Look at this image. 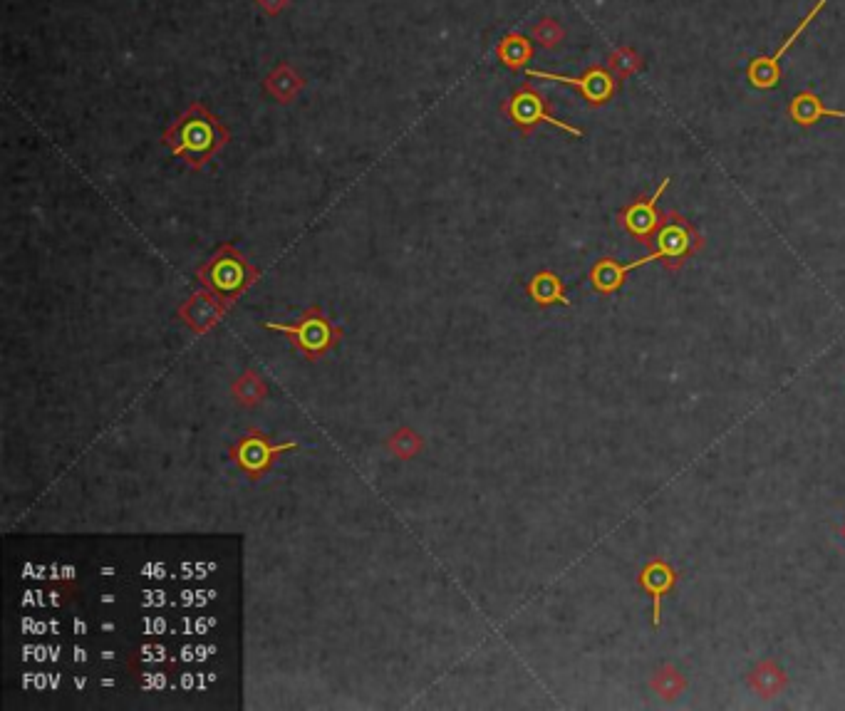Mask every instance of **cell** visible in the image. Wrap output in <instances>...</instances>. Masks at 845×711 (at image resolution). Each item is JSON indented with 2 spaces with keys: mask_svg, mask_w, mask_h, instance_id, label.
Listing matches in <instances>:
<instances>
[{
  "mask_svg": "<svg viewBox=\"0 0 845 711\" xmlns=\"http://www.w3.org/2000/svg\"><path fill=\"white\" fill-rule=\"evenodd\" d=\"M162 142L189 169L201 171L231 142V132L204 102L196 100L164 127Z\"/></svg>",
  "mask_w": 845,
  "mask_h": 711,
  "instance_id": "obj_1",
  "label": "cell"
},
{
  "mask_svg": "<svg viewBox=\"0 0 845 711\" xmlns=\"http://www.w3.org/2000/svg\"><path fill=\"white\" fill-rule=\"evenodd\" d=\"M258 278L261 268L253 266L231 241L219 243L214 256L196 268V280L226 305L236 303Z\"/></svg>",
  "mask_w": 845,
  "mask_h": 711,
  "instance_id": "obj_2",
  "label": "cell"
},
{
  "mask_svg": "<svg viewBox=\"0 0 845 711\" xmlns=\"http://www.w3.org/2000/svg\"><path fill=\"white\" fill-rule=\"evenodd\" d=\"M652 246H655L652 248V253H647L645 258H637V261L627 263L625 271L632 273L635 268L647 266V263L662 261V266H665L667 271L675 273L689 261V258L697 256V253L702 251L704 238H702V233L697 231V226H694L689 219H684L679 211H667V214L662 216V223H660V228H657V236H655V241H652Z\"/></svg>",
  "mask_w": 845,
  "mask_h": 711,
  "instance_id": "obj_3",
  "label": "cell"
},
{
  "mask_svg": "<svg viewBox=\"0 0 845 711\" xmlns=\"http://www.w3.org/2000/svg\"><path fill=\"white\" fill-rule=\"evenodd\" d=\"M266 330L281 332V335L288 337L290 347L308 362H318L328 357L342 342V335H345L320 305L305 308L293 323H266Z\"/></svg>",
  "mask_w": 845,
  "mask_h": 711,
  "instance_id": "obj_4",
  "label": "cell"
},
{
  "mask_svg": "<svg viewBox=\"0 0 845 711\" xmlns=\"http://www.w3.org/2000/svg\"><path fill=\"white\" fill-rule=\"evenodd\" d=\"M298 449V441H276L268 437L261 429L251 427L241 434L228 449V456H231L233 466L241 471L246 479L258 481L263 476H268L273 471V466L278 464L283 454Z\"/></svg>",
  "mask_w": 845,
  "mask_h": 711,
  "instance_id": "obj_5",
  "label": "cell"
},
{
  "mask_svg": "<svg viewBox=\"0 0 845 711\" xmlns=\"http://www.w3.org/2000/svg\"><path fill=\"white\" fill-rule=\"evenodd\" d=\"M501 112H504V117L523 134V137L536 132L541 124H553V127L563 129L565 134H570V137H583V129L563 122V119H558L556 114L551 112V107H548V100L543 97V92L536 90L531 82H523L518 90H513V95L508 97V100H504V105H501Z\"/></svg>",
  "mask_w": 845,
  "mask_h": 711,
  "instance_id": "obj_6",
  "label": "cell"
},
{
  "mask_svg": "<svg viewBox=\"0 0 845 711\" xmlns=\"http://www.w3.org/2000/svg\"><path fill=\"white\" fill-rule=\"evenodd\" d=\"M526 75L533 77V80H551V82H561V85L575 87L590 107L608 105V102L615 97V92H618V77L610 72V67H600V65L588 67V70H585L580 77L556 75V72H543V70H526Z\"/></svg>",
  "mask_w": 845,
  "mask_h": 711,
  "instance_id": "obj_7",
  "label": "cell"
},
{
  "mask_svg": "<svg viewBox=\"0 0 845 711\" xmlns=\"http://www.w3.org/2000/svg\"><path fill=\"white\" fill-rule=\"evenodd\" d=\"M670 176L657 186V191L652 196H637L632 204H627L625 209L620 211V226L635 238L642 246H652L657 236V228H660L662 216L657 214V199L667 191L670 186Z\"/></svg>",
  "mask_w": 845,
  "mask_h": 711,
  "instance_id": "obj_8",
  "label": "cell"
},
{
  "mask_svg": "<svg viewBox=\"0 0 845 711\" xmlns=\"http://www.w3.org/2000/svg\"><path fill=\"white\" fill-rule=\"evenodd\" d=\"M828 0H816V5H813L811 10L806 13V18L801 20V23L796 25V30L789 35V38L784 40V45H781L779 50H776L771 57H756V60H751L749 70H746V77H749L751 85L756 87V90H771V87L779 85L781 80V60H784V55L789 53L793 48V43H796L798 38H801L803 33H806L808 25L813 23V20L818 18V13H821L823 8H826Z\"/></svg>",
  "mask_w": 845,
  "mask_h": 711,
  "instance_id": "obj_9",
  "label": "cell"
},
{
  "mask_svg": "<svg viewBox=\"0 0 845 711\" xmlns=\"http://www.w3.org/2000/svg\"><path fill=\"white\" fill-rule=\"evenodd\" d=\"M228 305L221 303L214 293L209 290H196L191 293L184 303H179L176 308V318L186 325L194 335H209L221 320L226 318Z\"/></svg>",
  "mask_w": 845,
  "mask_h": 711,
  "instance_id": "obj_10",
  "label": "cell"
},
{
  "mask_svg": "<svg viewBox=\"0 0 845 711\" xmlns=\"http://www.w3.org/2000/svg\"><path fill=\"white\" fill-rule=\"evenodd\" d=\"M677 580V570L672 568L665 558H657V555L647 560L645 568L640 570L637 583H640V588L652 598V625L655 627H660L662 622V600L677 588Z\"/></svg>",
  "mask_w": 845,
  "mask_h": 711,
  "instance_id": "obj_11",
  "label": "cell"
},
{
  "mask_svg": "<svg viewBox=\"0 0 845 711\" xmlns=\"http://www.w3.org/2000/svg\"><path fill=\"white\" fill-rule=\"evenodd\" d=\"M746 687H749L756 697L769 699L771 702V699H776L779 694L786 692V687H789V674L784 672V667H781L774 657H766L746 674Z\"/></svg>",
  "mask_w": 845,
  "mask_h": 711,
  "instance_id": "obj_12",
  "label": "cell"
},
{
  "mask_svg": "<svg viewBox=\"0 0 845 711\" xmlns=\"http://www.w3.org/2000/svg\"><path fill=\"white\" fill-rule=\"evenodd\" d=\"M303 87V75L285 60L278 62V65L263 77V92H266L268 97H273L276 102H281V105H290V102L303 92Z\"/></svg>",
  "mask_w": 845,
  "mask_h": 711,
  "instance_id": "obj_13",
  "label": "cell"
},
{
  "mask_svg": "<svg viewBox=\"0 0 845 711\" xmlns=\"http://www.w3.org/2000/svg\"><path fill=\"white\" fill-rule=\"evenodd\" d=\"M526 295L538 305V308H553V305H565L568 308L570 298L565 293L561 275L553 271H538L531 275L526 283Z\"/></svg>",
  "mask_w": 845,
  "mask_h": 711,
  "instance_id": "obj_14",
  "label": "cell"
},
{
  "mask_svg": "<svg viewBox=\"0 0 845 711\" xmlns=\"http://www.w3.org/2000/svg\"><path fill=\"white\" fill-rule=\"evenodd\" d=\"M789 117L798 124V127H813V124L821 122L823 117L845 119V110H828V107L823 105V100L816 95V92L803 90V92H798V95L791 100Z\"/></svg>",
  "mask_w": 845,
  "mask_h": 711,
  "instance_id": "obj_15",
  "label": "cell"
},
{
  "mask_svg": "<svg viewBox=\"0 0 845 711\" xmlns=\"http://www.w3.org/2000/svg\"><path fill=\"white\" fill-rule=\"evenodd\" d=\"M231 397L241 409H256L268 399V382L253 367H246L231 382Z\"/></svg>",
  "mask_w": 845,
  "mask_h": 711,
  "instance_id": "obj_16",
  "label": "cell"
},
{
  "mask_svg": "<svg viewBox=\"0 0 845 711\" xmlns=\"http://www.w3.org/2000/svg\"><path fill=\"white\" fill-rule=\"evenodd\" d=\"M496 57L508 70H523L533 60V43L523 33H506L496 43Z\"/></svg>",
  "mask_w": 845,
  "mask_h": 711,
  "instance_id": "obj_17",
  "label": "cell"
},
{
  "mask_svg": "<svg viewBox=\"0 0 845 711\" xmlns=\"http://www.w3.org/2000/svg\"><path fill=\"white\" fill-rule=\"evenodd\" d=\"M625 266H620L615 258L605 256L600 258V261L593 263V268H590V285H593L595 293L600 295H615L618 290L622 288V283H625Z\"/></svg>",
  "mask_w": 845,
  "mask_h": 711,
  "instance_id": "obj_18",
  "label": "cell"
},
{
  "mask_svg": "<svg viewBox=\"0 0 845 711\" xmlns=\"http://www.w3.org/2000/svg\"><path fill=\"white\" fill-rule=\"evenodd\" d=\"M650 687L660 699L675 702V699L682 697L684 689H687V679H684V674L679 672L675 664H662L650 677Z\"/></svg>",
  "mask_w": 845,
  "mask_h": 711,
  "instance_id": "obj_19",
  "label": "cell"
},
{
  "mask_svg": "<svg viewBox=\"0 0 845 711\" xmlns=\"http://www.w3.org/2000/svg\"><path fill=\"white\" fill-rule=\"evenodd\" d=\"M385 446L392 456H397V459H402V461H409V459H417V456L424 451V437L419 432H414L412 427H399L390 434V437H387Z\"/></svg>",
  "mask_w": 845,
  "mask_h": 711,
  "instance_id": "obj_20",
  "label": "cell"
},
{
  "mask_svg": "<svg viewBox=\"0 0 845 711\" xmlns=\"http://www.w3.org/2000/svg\"><path fill=\"white\" fill-rule=\"evenodd\" d=\"M608 67L618 80H627V77L635 75L642 67V57L635 48H618L608 57Z\"/></svg>",
  "mask_w": 845,
  "mask_h": 711,
  "instance_id": "obj_21",
  "label": "cell"
},
{
  "mask_svg": "<svg viewBox=\"0 0 845 711\" xmlns=\"http://www.w3.org/2000/svg\"><path fill=\"white\" fill-rule=\"evenodd\" d=\"M531 35H533V40H536V43L546 50H556L558 45H561L565 40L563 25L558 23L556 18H543L541 23L533 25Z\"/></svg>",
  "mask_w": 845,
  "mask_h": 711,
  "instance_id": "obj_22",
  "label": "cell"
},
{
  "mask_svg": "<svg viewBox=\"0 0 845 711\" xmlns=\"http://www.w3.org/2000/svg\"><path fill=\"white\" fill-rule=\"evenodd\" d=\"M256 5L268 18H278L285 10V5H288V0H256Z\"/></svg>",
  "mask_w": 845,
  "mask_h": 711,
  "instance_id": "obj_23",
  "label": "cell"
},
{
  "mask_svg": "<svg viewBox=\"0 0 845 711\" xmlns=\"http://www.w3.org/2000/svg\"><path fill=\"white\" fill-rule=\"evenodd\" d=\"M843 538H845V526H843Z\"/></svg>",
  "mask_w": 845,
  "mask_h": 711,
  "instance_id": "obj_24",
  "label": "cell"
}]
</instances>
